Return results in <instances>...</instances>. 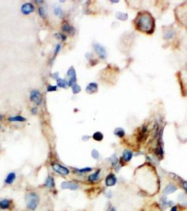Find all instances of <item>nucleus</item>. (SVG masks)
<instances>
[{
    "label": "nucleus",
    "instance_id": "1",
    "mask_svg": "<svg viewBox=\"0 0 187 211\" xmlns=\"http://www.w3.org/2000/svg\"><path fill=\"white\" fill-rule=\"evenodd\" d=\"M135 182L137 187L149 196H154L160 190V180L157 172L149 163L141 165L135 170Z\"/></svg>",
    "mask_w": 187,
    "mask_h": 211
},
{
    "label": "nucleus",
    "instance_id": "2",
    "mask_svg": "<svg viewBox=\"0 0 187 211\" xmlns=\"http://www.w3.org/2000/svg\"><path fill=\"white\" fill-rule=\"evenodd\" d=\"M135 25L139 31L151 34L154 31V18L150 13L141 12L135 19Z\"/></svg>",
    "mask_w": 187,
    "mask_h": 211
},
{
    "label": "nucleus",
    "instance_id": "3",
    "mask_svg": "<svg viewBox=\"0 0 187 211\" xmlns=\"http://www.w3.org/2000/svg\"><path fill=\"white\" fill-rule=\"evenodd\" d=\"M26 201L27 208L29 210H34L37 208L39 203H40V197L36 193H29V194H27Z\"/></svg>",
    "mask_w": 187,
    "mask_h": 211
},
{
    "label": "nucleus",
    "instance_id": "4",
    "mask_svg": "<svg viewBox=\"0 0 187 211\" xmlns=\"http://www.w3.org/2000/svg\"><path fill=\"white\" fill-rule=\"evenodd\" d=\"M67 75L69 77V80L67 82L68 86L72 87L73 85L76 84L77 82V75H76L75 70L73 67H70L67 72Z\"/></svg>",
    "mask_w": 187,
    "mask_h": 211
},
{
    "label": "nucleus",
    "instance_id": "5",
    "mask_svg": "<svg viewBox=\"0 0 187 211\" xmlns=\"http://www.w3.org/2000/svg\"><path fill=\"white\" fill-rule=\"evenodd\" d=\"M30 101L32 102L35 103L37 105H40L42 101V96L40 91L37 90H32L30 92Z\"/></svg>",
    "mask_w": 187,
    "mask_h": 211
},
{
    "label": "nucleus",
    "instance_id": "6",
    "mask_svg": "<svg viewBox=\"0 0 187 211\" xmlns=\"http://www.w3.org/2000/svg\"><path fill=\"white\" fill-rule=\"evenodd\" d=\"M94 49L96 51V53L98 54V56L100 57L101 59H106L107 57V52L106 49L104 46L99 43H94L93 44Z\"/></svg>",
    "mask_w": 187,
    "mask_h": 211
},
{
    "label": "nucleus",
    "instance_id": "7",
    "mask_svg": "<svg viewBox=\"0 0 187 211\" xmlns=\"http://www.w3.org/2000/svg\"><path fill=\"white\" fill-rule=\"evenodd\" d=\"M148 134H149V131H148V127L146 125H143L139 131L138 134H137V141L139 142H143L144 141H145L146 139Z\"/></svg>",
    "mask_w": 187,
    "mask_h": 211
},
{
    "label": "nucleus",
    "instance_id": "8",
    "mask_svg": "<svg viewBox=\"0 0 187 211\" xmlns=\"http://www.w3.org/2000/svg\"><path fill=\"white\" fill-rule=\"evenodd\" d=\"M52 168L55 172H56L57 173L60 174L61 175H68L70 173V170H69L68 168L64 167V166L58 163L52 164Z\"/></svg>",
    "mask_w": 187,
    "mask_h": 211
},
{
    "label": "nucleus",
    "instance_id": "9",
    "mask_svg": "<svg viewBox=\"0 0 187 211\" xmlns=\"http://www.w3.org/2000/svg\"><path fill=\"white\" fill-rule=\"evenodd\" d=\"M117 182V177L114 173H110L107 175L105 179V184L106 187H111L115 186Z\"/></svg>",
    "mask_w": 187,
    "mask_h": 211
},
{
    "label": "nucleus",
    "instance_id": "10",
    "mask_svg": "<svg viewBox=\"0 0 187 211\" xmlns=\"http://www.w3.org/2000/svg\"><path fill=\"white\" fill-rule=\"evenodd\" d=\"M21 11L22 13L24 14V15H28V14L35 11V6L31 3H26L22 5Z\"/></svg>",
    "mask_w": 187,
    "mask_h": 211
},
{
    "label": "nucleus",
    "instance_id": "11",
    "mask_svg": "<svg viewBox=\"0 0 187 211\" xmlns=\"http://www.w3.org/2000/svg\"><path fill=\"white\" fill-rule=\"evenodd\" d=\"M78 184L74 182H63L60 184L62 189H69V190L75 191L78 189Z\"/></svg>",
    "mask_w": 187,
    "mask_h": 211
},
{
    "label": "nucleus",
    "instance_id": "12",
    "mask_svg": "<svg viewBox=\"0 0 187 211\" xmlns=\"http://www.w3.org/2000/svg\"><path fill=\"white\" fill-rule=\"evenodd\" d=\"M100 177H101V170L99 169L96 172H94V173L91 174V175H89L87 180H88V181L90 182V183H95V182H97L98 181L100 180L101 178Z\"/></svg>",
    "mask_w": 187,
    "mask_h": 211
},
{
    "label": "nucleus",
    "instance_id": "13",
    "mask_svg": "<svg viewBox=\"0 0 187 211\" xmlns=\"http://www.w3.org/2000/svg\"><path fill=\"white\" fill-rule=\"evenodd\" d=\"M133 158V153L131 150L129 149H125L124 150L123 153H122V157L120 158L122 161L126 164V163L129 162Z\"/></svg>",
    "mask_w": 187,
    "mask_h": 211
},
{
    "label": "nucleus",
    "instance_id": "14",
    "mask_svg": "<svg viewBox=\"0 0 187 211\" xmlns=\"http://www.w3.org/2000/svg\"><path fill=\"white\" fill-rule=\"evenodd\" d=\"M140 211H162L161 207L156 203H153L149 204L141 208Z\"/></svg>",
    "mask_w": 187,
    "mask_h": 211
},
{
    "label": "nucleus",
    "instance_id": "15",
    "mask_svg": "<svg viewBox=\"0 0 187 211\" xmlns=\"http://www.w3.org/2000/svg\"><path fill=\"white\" fill-rule=\"evenodd\" d=\"M177 186L173 183H170L165 187V189H164V195H168L172 193L175 192L177 191Z\"/></svg>",
    "mask_w": 187,
    "mask_h": 211
},
{
    "label": "nucleus",
    "instance_id": "16",
    "mask_svg": "<svg viewBox=\"0 0 187 211\" xmlns=\"http://www.w3.org/2000/svg\"><path fill=\"white\" fill-rule=\"evenodd\" d=\"M86 92L88 94L96 93L98 90V85L96 82H91L87 86Z\"/></svg>",
    "mask_w": 187,
    "mask_h": 211
},
{
    "label": "nucleus",
    "instance_id": "17",
    "mask_svg": "<svg viewBox=\"0 0 187 211\" xmlns=\"http://www.w3.org/2000/svg\"><path fill=\"white\" fill-rule=\"evenodd\" d=\"M62 31L65 32V33H68V34L73 35L75 33V28L68 23L63 25V26H62Z\"/></svg>",
    "mask_w": 187,
    "mask_h": 211
},
{
    "label": "nucleus",
    "instance_id": "18",
    "mask_svg": "<svg viewBox=\"0 0 187 211\" xmlns=\"http://www.w3.org/2000/svg\"><path fill=\"white\" fill-rule=\"evenodd\" d=\"M16 174L14 173H11L7 175L5 180V183L7 184H11L16 180Z\"/></svg>",
    "mask_w": 187,
    "mask_h": 211
},
{
    "label": "nucleus",
    "instance_id": "19",
    "mask_svg": "<svg viewBox=\"0 0 187 211\" xmlns=\"http://www.w3.org/2000/svg\"><path fill=\"white\" fill-rule=\"evenodd\" d=\"M11 205V201L9 199H4L0 201V208L3 210L9 208Z\"/></svg>",
    "mask_w": 187,
    "mask_h": 211
},
{
    "label": "nucleus",
    "instance_id": "20",
    "mask_svg": "<svg viewBox=\"0 0 187 211\" xmlns=\"http://www.w3.org/2000/svg\"><path fill=\"white\" fill-rule=\"evenodd\" d=\"M8 120L9 122H26V118H25L24 117L21 116H16L14 117H10V118H9Z\"/></svg>",
    "mask_w": 187,
    "mask_h": 211
},
{
    "label": "nucleus",
    "instance_id": "21",
    "mask_svg": "<svg viewBox=\"0 0 187 211\" xmlns=\"http://www.w3.org/2000/svg\"><path fill=\"white\" fill-rule=\"evenodd\" d=\"M114 134L119 138H123L124 135H125L124 130L122 128H121V127H117V128L115 129L114 130Z\"/></svg>",
    "mask_w": 187,
    "mask_h": 211
},
{
    "label": "nucleus",
    "instance_id": "22",
    "mask_svg": "<svg viewBox=\"0 0 187 211\" xmlns=\"http://www.w3.org/2000/svg\"><path fill=\"white\" fill-rule=\"evenodd\" d=\"M45 186L46 187H49V188H53L55 187V182H54V180L51 176H49L48 178L47 179L45 182Z\"/></svg>",
    "mask_w": 187,
    "mask_h": 211
},
{
    "label": "nucleus",
    "instance_id": "23",
    "mask_svg": "<svg viewBox=\"0 0 187 211\" xmlns=\"http://www.w3.org/2000/svg\"><path fill=\"white\" fill-rule=\"evenodd\" d=\"M56 82H57V87H60V88L65 89L68 86L67 81H65L64 79L58 78L56 80Z\"/></svg>",
    "mask_w": 187,
    "mask_h": 211
},
{
    "label": "nucleus",
    "instance_id": "24",
    "mask_svg": "<svg viewBox=\"0 0 187 211\" xmlns=\"http://www.w3.org/2000/svg\"><path fill=\"white\" fill-rule=\"evenodd\" d=\"M92 138H93L95 141H101L104 139V134L101 132H96L93 134V136H92Z\"/></svg>",
    "mask_w": 187,
    "mask_h": 211
},
{
    "label": "nucleus",
    "instance_id": "25",
    "mask_svg": "<svg viewBox=\"0 0 187 211\" xmlns=\"http://www.w3.org/2000/svg\"><path fill=\"white\" fill-rule=\"evenodd\" d=\"M53 13H54L55 15L58 16L59 17H62L63 15V11L62 10V9L59 6H56L53 9Z\"/></svg>",
    "mask_w": 187,
    "mask_h": 211
},
{
    "label": "nucleus",
    "instance_id": "26",
    "mask_svg": "<svg viewBox=\"0 0 187 211\" xmlns=\"http://www.w3.org/2000/svg\"><path fill=\"white\" fill-rule=\"evenodd\" d=\"M179 182H180V183H177V184H180L181 187H182V189H184V191H185V193H186L187 196V181L182 180V179H181L180 177H179Z\"/></svg>",
    "mask_w": 187,
    "mask_h": 211
},
{
    "label": "nucleus",
    "instance_id": "27",
    "mask_svg": "<svg viewBox=\"0 0 187 211\" xmlns=\"http://www.w3.org/2000/svg\"><path fill=\"white\" fill-rule=\"evenodd\" d=\"M116 18L117 19H119V20L124 21L127 20L128 16L127 13H121V12H120V13H117Z\"/></svg>",
    "mask_w": 187,
    "mask_h": 211
},
{
    "label": "nucleus",
    "instance_id": "28",
    "mask_svg": "<svg viewBox=\"0 0 187 211\" xmlns=\"http://www.w3.org/2000/svg\"><path fill=\"white\" fill-rule=\"evenodd\" d=\"M174 35V32L172 30H169V31H167L165 32V35H164V38L166 39V40H169V39H171L173 38Z\"/></svg>",
    "mask_w": 187,
    "mask_h": 211
},
{
    "label": "nucleus",
    "instance_id": "29",
    "mask_svg": "<svg viewBox=\"0 0 187 211\" xmlns=\"http://www.w3.org/2000/svg\"><path fill=\"white\" fill-rule=\"evenodd\" d=\"M82 89L80 87V85H78V84H75L72 86V91L73 93L74 94H79L80 92H81Z\"/></svg>",
    "mask_w": 187,
    "mask_h": 211
},
{
    "label": "nucleus",
    "instance_id": "30",
    "mask_svg": "<svg viewBox=\"0 0 187 211\" xmlns=\"http://www.w3.org/2000/svg\"><path fill=\"white\" fill-rule=\"evenodd\" d=\"M92 168H90V167H87L85 168H82V169H78L77 171L78 173H79L80 174H84V173H90V172L92 171Z\"/></svg>",
    "mask_w": 187,
    "mask_h": 211
},
{
    "label": "nucleus",
    "instance_id": "31",
    "mask_svg": "<svg viewBox=\"0 0 187 211\" xmlns=\"http://www.w3.org/2000/svg\"><path fill=\"white\" fill-rule=\"evenodd\" d=\"M56 37L57 38H58L59 40H61V41H65L67 39V36L63 34V33H57L56 34Z\"/></svg>",
    "mask_w": 187,
    "mask_h": 211
},
{
    "label": "nucleus",
    "instance_id": "32",
    "mask_svg": "<svg viewBox=\"0 0 187 211\" xmlns=\"http://www.w3.org/2000/svg\"><path fill=\"white\" fill-rule=\"evenodd\" d=\"M92 157L94 159H98L99 158V153L97 150L96 149H93L92 151Z\"/></svg>",
    "mask_w": 187,
    "mask_h": 211
},
{
    "label": "nucleus",
    "instance_id": "33",
    "mask_svg": "<svg viewBox=\"0 0 187 211\" xmlns=\"http://www.w3.org/2000/svg\"><path fill=\"white\" fill-rule=\"evenodd\" d=\"M38 12H39V14H40V16L42 18L46 17V13H45V11H44V8H42V7H39Z\"/></svg>",
    "mask_w": 187,
    "mask_h": 211
},
{
    "label": "nucleus",
    "instance_id": "34",
    "mask_svg": "<svg viewBox=\"0 0 187 211\" xmlns=\"http://www.w3.org/2000/svg\"><path fill=\"white\" fill-rule=\"evenodd\" d=\"M57 88H58V87L56 86V85H49L47 87V92H55L57 90Z\"/></svg>",
    "mask_w": 187,
    "mask_h": 211
},
{
    "label": "nucleus",
    "instance_id": "35",
    "mask_svg": "<svg viewBox=\"0 0 187 211\" xmlns=\"http://www.w3.org/2000/svg\"><path fill=\"white\" fill-rule=\"evenodd\" d=\"M60 49H61V46H60V44H57V45L56 46V47H55V51H54V55H53V58H54L55 56H56V55L58 54V53H59Z\"/></svg>",
    "mask_w": 187,
    "mask_h": 211
},
{
    "label": "nucleus",
    "instance_id": "36",
    "mask_svg": "<svg viewBox=\"0 0 187 211\" xmlns=\"http://www.w3.org/2000/svg\"><path fill=\"white\" fill-rule=\"evenodd\" d=\"M170 211H181L179 205H174L171 207Z\"/></svg>",
    "mask_w": 187,
    "mask_h": 211
},
{
    "label": "nucleus",
    "instance_id": "37",
    "mask_svg": "<svg viewBox=\"0 0 187 211\" xmlns=\"http://www.w3.org/2000/svg\"><path fill=\"white\" fill-rule=\"evenodd\" d=\"M58 76H59V72H54V73L51 74V77H52L53 79L56 80H57L58 79Z\"/></svg>",
    "mask_w": 187,
    "mask_h": 211
},
{
    "label": "nucleus",
    "instance_id": "38",
    "mask_svg": "<svg viewBox=\"0 0 187 211\" xmlns=\"http://www.w3.org/2000/svg\"><path fill=\"white\" fill-rule=\"evenodd\" d=\"M31 113H33V115H36L37 113V108L36 107H33L31 110Z\"/></svg>",
    "mask_w": 187,
    "mask_h": 211
},
{
    "label": "nucleus",
    "instance_id": "39",
    "mask_svg": "<svg viewBox=\"0 0 187 211\" xmlns=\"http://www.w3.org/2000/svg\"><path fill=\"white\" fill-rule=\"evenodd\" d=\"M109 211H117V210H116V209H115V207H111L109 210Z\"/></svg>",
    "mask_w": 187,
    "mask_h": 211
},
{
    "label": "nucleus",
    "instance_id": "40",
    "mask_svg": "<svg viewBox=\"0 0 187 211\" xmlns=\"http://www.w3.org/2000/svg\"><path fill=\"white\" fill-rule=\"evenodd\" d=\"M2 118H3V116H1V115H0V120H2Z\"/></svg>",
    "mask_w": 187,
    "mask_h": 211
},
{
    "label": "nucleus",
    "instance_id": "41",
    "mask_svg": "<svg viewBox=\"0 0 187 211\" xmlns=\"http://www.w3.org/2000/svg\"><path fill=\"white\" fill-rule=\"evenodd\" d=\"M1 143H0V151H1Z\"/></svg>",
    "mask_w": 187,
    "mask_h": 211
},
{
    "label": "nucleus",
    "instance_id": "42",
    "mask_svg": "<svg viewBox=\"0 0 187 211\" xmlns=\"http://www.w3.org/2000/svg\"><path fill=\"white\" fill-rule=\"evenodd\" d=\"M0 128H1V126H0Z\"/></svg>",
    "mask_w": 187,
    "mask_h": 211
}]
</instances>
